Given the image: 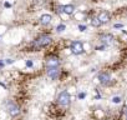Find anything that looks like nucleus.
<instances>
[{"label":"nucleus","instance_id":"5","mask_svg":"<svg viewBox=\"0 0 127 120\" xmlns=\"http://www.w3.org/2000/svg\"><path fill=\"white\" fill-rule=\"evenodd\" d=\"M60 65V60L57 56H49L46 59V66L47 69H51V68H59Z\"/></svg>","mask_w":127,"mask_h":120},{"label":"nucleus","instance_id":"8","mask_svg":"<svg viewBox=\"0 0 127 120\" xmlns=\"http://www.w3.org/2000/svg\"><path fill=\"white\" fill-rule=\"evenodd\" d=\"M97 19L100 20L101 24H106L110 21V14L107 11H101L98 15H97Z\"/></svg>","mask_w":127,"mask_h":120},{"label":"nucleus","instance_id":"20","mask_svg":"<svg viewBox=\"0 0 127 120\" xmlns=\"http://www.w3.org/2000/svg\"><path fill=\"white\" fill-rule=\"evenodd\" d=\"M126 120H127V114H126Z\"/></svg>","mask_w":127,"mask_h":120},{"label":"nucleus","instance_id":"15","mask_svg":"<svg viewBox=\"0 0 127 120\" xmlns=\"http://www.w3.org/2000/svg\"><path fill=\"white\" fill-rule=\"evenodd\" d=\"M77 96H79V99H80V100H82V99H85L86 93H79V95H77Z\"/></svg>","mask_w":127,"mask_h":120},{"label":"nucleus","instance_id":"18","mask_svg":"<svg viewBox=\"0 0 127 120\" xmlns=\"http://www.w3.org/2000/svg\"><path fill=\"white\" fill-rule=\"evenodd\" d=\"M122 26H123L122 24H116V25H115V28H116V29H118V28H122Z\"/></svg>","mask_w":127,"mask_h":120},{"label":"nucleus","instance_id":"11","mask_svg":"<svg viewBox=\"0 0 127 120\" xmlns=\"http://www.w3.org/2000/svg\"><path fill=\"white\" fill-rule=\"evenodd\" d=\"M51 20H52V18H51L50 14H44V15H41V18H40V23H41L42 25H49V24L51 23Z\"/></svg>","mask_w":127,"mask_h":120},{"label":"nucleus","instance_id":"1","mask_svg":"<svg viewBox=\"0 0 127 120\" xmlns=\"http://www.w3.org/2000/svg\"><path fill=\"white\" fill-rule=\"evenodd\" d=\"M51 36L50 35H41L39 36L36 40H34L32 43V46L35 49H40V48H44V46H47L50 43H51Z\"/></svg>","mask_w":127,"mask_h":120},{"label":"nucleus","instance_id":"17","mask_svg":"<svg viewBox=\"0 0 127 120\" xmlns=\"http://www.w3.org/2000/svg\"><path fill=\"white\" fill-rule=\"evenodd\" d=\"M79 29H80V31H85L86 30V25H79Z\"/></svg>","mask_w":127,"mask_h":120},{"label":"nucleus","instance_id":"13","mask_svg":"<svg viewBox=\"0 0 127 120\" xmlns=\"http://www.w3.org/2000/svg\"><path fill=\"white\" fill-rule=\"evenodd\" d=\"M111 101L115 103V104H118V103L122 101V98H121V96H112V98H111Z\"/></svg>","mask_w":127,"mask_h":120},{"label":"nucleus","instance_id":"2","mask_svg":"<svg viewBox=\"0 0 127 120\" xmlns=\"http://www.w3.org/2000/svg\"><path fill=\"white\" fill-rule=\"evenodd\" d=\"M70 101H71V98H70V94L66 91V90H64L59 94L57 96V103L61 105V106H69L70 105Z\"/></svg>","mask_w":127,"mask_h":120},{"label":"nucleus","instance_id":"4","mask_svg":"<svg viewBox=\"0 0 127 120\" xmlns=\"http://www.w3.org/2000/svg\"><path fill=\"white\" fill-rule=\"evenodd\" d=\"M71 53L72 54H75V55H80V54H82L84 53V44L81 43V41H72V44H71Z\"/></svg>","mask_w":127,"mask_h":120},{"label":"nucleus","instance_id":"16","mask_svg":"<svg viewBox=\"0 0 127 120\" xmlns=\"http://www.w3.org/2000/svg\"><path fill=\"white\" fill-rule=\"evenodd\" d=\"M32 65H34V63L31 61V60H28V61H26V66L28 68H32Z\"/></svg>","mask_w":127,"mask_h":120},{"label":"nucleus","instance_id":"10","mask_svg":"<svg viewBox=\"0 0 127 120\" xmlns=\"http://www.w3.org/2000/svg\"><path fill=\"white\" fill-rule=\"evenodd\" d=\"M60 10H61L62 13L67 14V15H71V14H74V11H75V6L71 5V4H69V5H64V6L60 8Z\"/></svg>","mask_w":127,"mask_h":120},{"label":"nucleus","instance_id":"19","mask_svg":"<svg viewBox=\"0 0 127 120\" xmlns=\"http://www.w3.org/2000/svg\"><path fill=\"white\" fill-rule=\"evenodd\" d=\"M4 5H5V6H6V8H10V4H9V3H5V4H4Z\"/></svg>","mask_w":127,"mask_h":120},{"label":"nucleus","instance_id":"12","mask_svg":"<svg viewBox=\"0 0 127 120\" xmlns=\"http://www.w3.org/2000/svg\"><path fill=\"white\" fill-rule=\"evenodd\" d=\"M91 25L95 26V28H98V26L101 25V23H100V20L97 19V16H95V18L91 19Z\"/></svg>","mask_w":127,"mask_h":120},{"label":"nucleus","instance_id":"9","mask_svg":"<svg viewBox=\"0 0 127 120\" xmlns=\"http://www.w3.org/2000/svg\"><path fill=\"white\" fill-rule=\"evenodd\" d=\"M59 74H60L59 68H51V69H47V75H49V78H51L52 80L57 79V78H59Z\"/></svg>","mask_w":127,"mask_h":120},{"label":"nucleus","instance_id":"7","mask_svg":"<svg viewBox=\"0 0 127 120\" xmlns=\"http://www.w3.org/2000/svg\"><path fill=\"white\" fill-rule=\"evenodd\" d=\"M100 40H101V43H102L103 45L110 46V45L113 44V40H115V39H113V36H112L111 34H103V35H101Z\"/></svg>","mask_w":127,"mask_h":120},{"label":"nucleus","instance_id":"3","mask_svg":"<svg viewBox=\"0 0 127 120\" xmlns=\"http://www.w3.org/2000/svg\"><path fill=\"white\" fill-rule=\"evenodd\" d=\"M6 109H8V113L10 114V116H18L20 114V108L14 101H9L6 104Z\"/></svg>","mask_w":127,"mask_h":120},{"label":"nucleus","instance_id":"6","mask_svg":"<svg viewBox=\"0 0 127 120\" xmlns=\"http://www.w3.org/2000/svg\"><path fill=\"white\" fill-rule=\"evenodd\" d=\"M98 81H100V84H102V85H110V84L112 83L111 76H110V74H107V73H100V74H98Z\"/></svg>","mask_w":127,"mask_h":120},{"label":"nucleus","instance_id":"14","mask_svg":"<svg viewBox=\"0 0 127 120\" xmlns=\"http://www.w3.org/2000/svg\"><path fill=\"white\" fill-rule=\"evenodd\" d=\"M65 28H66V26L64 25V24H60V25L56 28V30H57L59 33H61V31H64V30H65Z\"/></svg>","mask_w":127,"mask_h":120}]
</instances>
